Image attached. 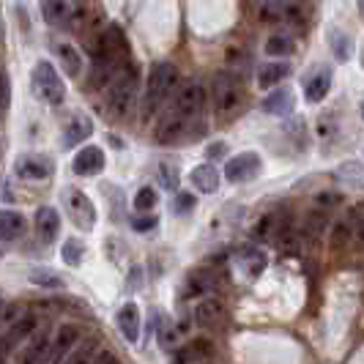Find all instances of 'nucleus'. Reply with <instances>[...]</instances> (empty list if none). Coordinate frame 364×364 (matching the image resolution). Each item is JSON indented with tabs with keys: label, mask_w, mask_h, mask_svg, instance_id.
Wrapping results in <instances>:
<instances>
[{
	"label": "nucleus",
	"mask_w": 364,
	"mask_h": 364,
	"mask_svg": "<svg viewBox=\"0 0 364 364\" xmlns=\"http://www.w3.org/2000/svg\"><path fill=\"white\" fill-rule=\"evenodd\" d=\"M203 107H205V91L203 85L192 82V85H183L181 91L173 96L170 107L162 115L159 127H156V140L162 146H173L183 137L192 134V127L200 121Z\"/></svg>",
	"instance_id": "1"
},
{
	"label": "nucleus",
	"mask_w": 364,
	"mask_h": 364,
	"mask_svg": "<svg viewBox=\"0 0 364 364\" xmlns=\"http://www.w3.org/2000/svg\"><path fill=\"white\" fill-rule=\"evenodd\" d=\"M176 80H178V72H176L173 63H156L148 72L146 91H143V102H140V115H143L146 124L164 107V102H167V96L173 91Z\"/></svg>",
	"instance_id": "2"
},
{
	"label": "nucleus",
	"mask_w": 364,
	"mask_h": 364,
	"mask_svg": "<svg viewBox=\"0 0 364 364\" xmlns=\"http://www.w3.org/2000/svg\"><path fill=\"white\" fill-rule=\"evenodd\" d=\"M137 82H140V77H137V69H134V66H132L129 72L121 69V72L109 80L107 112L112 118H127L129 112H132L134 102H137Z\"/></svg>",
	"instance_id": "3"
},
{
	"label": "nucleus",
	"mask_w": 364,
	"mask_h": 364,
	"mask_svg": "<svg viewBox=\"0 0 364 364\" xmlns=\"http://www.w3.org/2000/svg\"><path fill=\"white\" fill-rule=\"evenodd\" d=\"M31 85H33V93L41 102H47V105H60L63 96H66V85H63L60 74L55 72V66L50 60H38L36 66H33Z\"/></svg>",
	"instance_id": "4"
},
{
	"label": "nucleus",
	"mask_w": 364,
	"mask_h": 364,
	"mask_svg": "<svg viewBox=\"0 0 364 364\" xmlns=\"http://www.w3.org/2000/svg\"><path fill=\"white\" fill-rule=\"evenodd\" d=\"M263 22H282V25H304L307 22V6L299 0H269L260 6Z\"/></svg>",
	"instance_id": "5"
},
{
	"label": "nucleus",
	"mask_w": 364,
	"mask_h": 364,
	"mask_svg": "<svg viewBox=\"0 0 364 364\" xmlns=\"http://www.w3.org/2000/svg\"><path fill=\"white\" fill-rule=\"evenodd\" d=\"M241 107V88L233 77L219 74L214 80V112L219 118H228Z\"/></svg>",
	"instance_id": "6"
},
{
	"label": "nucleus",
	"mask_w": 364,
	"mask_h": 364,
	"mask_svg": "<svg viewBox=\"0 0 364 364\" xmlns=\"http://www.w3.org/2000/svg\"><path fill=\"white\" fill-rule=\"evenodd\" d=\"M66 211L72 214L74 225L82 228V230H91L96 225V205L82 189H74V186L66 189Z\"/></svg>",
	"instance_id": "7"
},
{
	"label": "nucleus",
	"mask_w": 364,
	"mask_h": 364,
	"mask_svg": "<svg viewBox=\"0 0 364 364\" xmlns=\"http://www.w3.org/2000/svg\"><path fill=\"white\" fill-rule=\"evenodd\" d=\"M260 167H263L260 156L252 154V151H244V154H236L233 159H228V164H225V178L230 183H247L252 181V178H257Z\"/></svg>",
	"instance_id": "8"
},
{
	"label": "nucleus",
	"mask_w": 364,
	"mask_h": 364,
	"mask_svg": "<svg viewBox=\"0 0 364 364\" xmlns=\"http://www.w3.org/2000/svg\"><path fill=\"white\" fill-rule=\"evenodd\" d=\"M228 321V307L225 301L214 296V293H205L200 301L195 304V323L203 328H219Z\"/></svg>",
	"instance_id": "9"
},
{
	"label": "nucleus",
	"mask_w": 364,
	"mask_h": 364,
	"mask_svg": "<svg viewBox=\"0 0 364 364\" xmlns=\"http://www.w3.org/2000/svg\"><path fill=\"white\" fill-rule=\"evenodd\" d=\"M77 343H80V328L72 326V323L60 326V328H58V334L50 340V346H47L44 364H60V359H63V356H66V353H69Z\"/></svg>",
	"instance_id": "10"
},
{
	"label": "nucleus",
	"mask_w": 364,
	"mask_h": 364,
	"mask_svg": "<svg viewBox=\"0 0 364 364\" xmlns=\"http://www.w3.org/2000/svg\"><path fill=\"white\" fill-rule=\"evenodd\" d=\"M105 151L99 146H85L82 151H77V156H74V173L77 176H99L102 170H105Z\"/></svg>",
	"instance_id": "11"
},
{
	"label": "nucleus",
	"mask_w": 364,
	"mask_h": 364,
	"mask_svg": "<svg viewBox=\"0 0 364 364\" xmlns=\"http://www.w3.org/2000/svg\"><path fill=\"white\" fill-rule=\"evenodd\" d=\"M328 91H331V69L328 66H318L307 77V82H304V99L312 102V105H318V102L326 99Z\"/></svg>",
	"instance_id": "12"
},
{
	"label": "nucleus",
	"mask_w": 364,
	"mask_h": 364,
	"mask_svg": "<svg viewBox=\"0 0 364 364\" xmlns=\"http://www.w3.org/2000/svg\"><path fill=\"white\" fill-rule=\"evenodd\" d=\"M115 323H118V331L127 337V343H137L140 340V307L134 301H127L118 310Z\"/></svg>",
	"instance_id": "13"
},
{
	"label": "nucleus",
	"mask_w": 364,
	"mask_h": 364,
	"mask_svg": "<svg viewBox=\"0 0 364 364\" xmlns=\"http://www.w3.org/2000/svg\"><path fill=\"white\" fill-rule=\"evenodd\" d=\"M238 269L244 272V277H250V279H255L260 274L266 272V266H269V257L263 250H257L255 244H250V247H244L241 252H238Z\"/></svg>",
	"instance_id": "14"
},
{
	"label": "nucleus",
	"mask_w": 364,
	"mask_h": 364,
	"mask_svg": "<svg viewBox=\"0 0 364 364\" xmlns=\"http://www.w3.org/2000/svg\"><path fill=\"white\" fill-rule=\"evenodd\" d=\"M53 173V162L47 156H22L17 162V176L25 181H44Z\"/></svg>",
	"instance_id": "15"
},
{
	"label": "nucleus",
	"mask_w": 364,
	"mask_h": 364,
	"mask_svg": "<svg viewBox=\"0 0 364 364\" xmlns=\"http://www.w3.org/2000/svg\"><path fill=\"white\" fill-rule=\"evenodd\" d=\"M38 326V318L33 312H25L19 321H11V328L6 331V337H3V348H14V346H22Z\"/></svg>",
	"instance_id": "16"
},
{
	"label": "nucleus",
	"mask_w": 364,
	"mask_h": 364,
	"mask_svg": "<svg viewBox=\"0 0 364 364\" xmlns=\"http://www.w3.org/2000/svg\"><path fill=\"white\" fill-rule=\"evenodd\" d=\"M189 181H192V186H195L198 192H203V195H214V192H219V181H222V178H219V170L214 164L203 162L192 170Z\"/></svg>",
	"instance_id": "17"
},
{
	"label": "nucleus",
	"mask_w": 364,
	"mask_h": 364,
	"mask_svg": "<svg viewBox=\"0 0 364 364\" xmlns=\"http://www.w3.org/2000/svg\"><path fill=\"white\" fill-rule=\"evenodd\" d=\"M47 346H50L47 331H38V334L33 331L28 337V343L22 346V350H19V364H41L44 356H47Z\"/></svg>",
	"instance_id": "18"
},
{
	"label": "nucleus",
	"mask_w": 364,
	"mask_h": 364,
	"mask_svg": "<svg viewBox=\"0 0 364 364\" xmlns=\"http://www.w3.org/2000/svg\"><path fill=\"white\" fill-rule=\"evenodd\" d=\"M33 225H36V233L41 241H53L60 230V214L55 211L53 205H41L33 217Z\"/></svg>",
	"instance_id": "19"
},
{
	"label": "nucleus",
	"mask_w": 364,
	"mask_h": 364,
	"mask_svg": "<svg viewBox=\"0 0 364 364\" xmlns=\"http://www.w3.org/2000/svg\"><path fill=\"white\" fill-rule=\"evenodd\" d=\"M41 14L53 28H63L72 19V3L69 0H44L41 3Z\"/></svg>",
	"instance_id": "20"
},
{
	"label": "nucleus",
	"mask_w": 364,
	"mask_h": 364,
	"mask_svg": "<svg viewBox=\"0 0 364 364\" xmlns=\"http://www.w3.org/2000/svg\"><path fill=\"white\" fill-rule=\"evenodd\" d=\"M93 134V121L88 115H74L72 121L66 124V132H63V140H66V146H80L82 140H88Z\"/></svg>",
	"instance_id": "21"
},
{
	"label": "nucleus",
	"mask_w": 364,
	"mask_h": 364,
	"mask_svg": "<svg viewBox=\"0 0 364 364\" xmlns=\"http://www.w3.org/2000/svg\"><path fill=\"white\" fill-rule=\"evenodd\" d=\"M25 233V217L19 211L3 208L0 211V241H17Z\"/></svg>",
	"instance_id": "22"
},
{
	"label": "nucleus",
	"mask_w": 364,
	"mask_h": 364,
	"mask_svg": "<svg viewBox=\"0 0 364 364\" xmlns=\"http://www.w3.org/2000/svg\"><path fill=\"white\" fill-rule=\"evenodd\" d=\"M55 55L60 58V66H63V72L69 74V77H80L82 74V55H80V50L74 44H69V41L55 44Z\"/></svg>",
	"instance_id": "23"
},
{
	"label": "nucleus",
	"mask_w": 364,
	"mask_h": 364,
	"mask_svg": "<svg viewBox=\"0 0 364 364\" xmlns=\"http://www.w3.org/2000/svg\"><path fill=\"white\" fill-rule=\"evenodd\" d=\"M214 353V346L208 340H192L178 350L176 356V364H195V362H205L208 356Z\"/></svg>",
	"instance_id": "24"
},
{
	"label": "nucleus",
	"mask_w": 364,
	"mask_h": 364,
	"mask_svg": "<svg viewBox=\"0 0 364 364\" xmlns=\"http://www.w3.org/2000/svg\"><path fill=\"white\" fill-rule=\"evenodd\" d=\"M293 93L288 91V88H277V91H272L266 99H263V109L269 112V115H277V118H282V115H288L293 109Z\"/></svg>",
	"instance_id": "25"
},
{
	"label": "nucleus",
	"mask_w": 364,
	"mask_h": 364,
	"mask_svg": "<svg viewBox=\"0 0 364 364\" xmlns=\"http://www.w3.org/2000/svg\"><path fill=\"white\" fill-rule=\"evenodd\" d=\"M288 74H291V66H288L285 60L266 63V66H260V72H257V85H260V88H277Z\"/></svg>",
	"instance_id": "26"
},
{
	"label": "nucleus",
	"mask_w": 364,
	"mask_h": 364,
	"mask_svg": "<svg viewBox=\"0 0 364 364\" xmlns=\"http://www.w3.org/2000/svg\"><path fill=\"white\" fill-rule=\"evenodd\" d=\"M219 277L214 272H208V269H200V272H195L189 279H186V293H192V296H205V293H211L217 288Z\"/></svg>",
	"instance_id": "27"
},
{
	"label": "nucleus",
	"mask_w": 364,
	"mask_h": 364,
	"mask_svg": "<svg viewBox=\"0 0 364 364\" xmlns=\"http://www.w3.org/2000/svg\"><path fill=\"white\" fill-rule=\"evenodd\" d=\"M93 353H96V340H82L80 346H74L63 359L60 364H91Z\"/></svg>",
	"instance_id": "28"
},
{
	"label": "nucleus",
	"mask_w": 364,
	"mask_h": 364,
	"mask_svg": "<svg viewBox=\"0 0 364 364\" xmlns=\"http://www.w3.org/2000/svg\"><path fill=\"white\" fill-rule=\"evenodd\" d=\"M293 50H296V44H293V36H288V33H274L266 41V55H272V58H288Z\"/></svg>",
	"instance_id": "29"
},
{
	"label": "nucleus",
	"mask_w": 364,
	"mask_h": 364,
	"mask_svg": "<svg viewBox=\"0 0 364 364\" xmlns=\"http://www.w3.org/2000/svg\"><path fill=\"white\" fill-rule=\"evenodd\" d=\"M156 203H159V192H156L154 186H140V189H137V195H134V208H137L140 214L154 211Z\"/></svg>",
	"instance_id": "30"
},
{
	"label": "nucleus",
	"mask_w": 364,
	"mask_h": 364,
	"mask_svg": "<svg viewBox=\"0 0 364 364\" xmlns=\"http://www.w3.org/2000/svg\"><path fill=\"white\" fill-rule=\"evenodd\" d=\"M60 255H63V263H66V266H72V269H77V266L82 263V255H85V247H82V241H77V238H69V241L63 244Z\"/></svg>",
	"instance_id": "31"
},
{
	"label": "nucleus",
	"mask_w": 364,
	"mask_h": 364,
	"mask_svg": "<svg viewBox=\"0 0 364 364\" xmlns=\"http://www.w3.org/2000/svg\"><path fill=\"white\" fill-rule=\"evenodd\" d=\"M326 222H328L326 208H323V211H312L310 217H307V233H310V236H321V233L326 230Z\"/></svg>",
	"instance_id": "32"
},
{
	"label": "nucleus",
	"mask_w": 364,
	"mask_h": 364,
	"mask_svg": "<svg viewBox=\"0 0 364 364\" xmlns=\"http://www.w3.org/2000/svg\"><path fill=\"white\" fill-rule=\"evenodd\" d=\"M159 225V219L154 217V214H140L137 219H132V228L137 230V233H148V230H154Z\"/></svg>",
	"instance_id": "33"
},
{
	"label": "nucleus",
	"mask_w": 364,
	"mask_h": 364,
	"mask_svg": "<svg viewBox=\"0 0 364 364\" xmlns=\"http://www.w3.org/2000/svg\"><path fill=\"white\" fill-rule=\"evenodd\" d=\"M31 282H33V285H47V288H63V282L50 272H33Z\"/></svg>",
	"instance_id": "34"
},
{
	"label": "nucleus",
	"mask_w": 364,
	"mask_h": 364,
	"mask_svg": "<svg viewBox=\"0 0 364 364\" xmlns=\"http://www.w3.org/2000/svg\"><path fill=\"white\" fill-rule=\"evenodd\" d=\"M159 176H162V183L170 189V192L178 189V173H176L170 164H159Z\"/></svg>",
	"instance_id": "35"
},
{
	"label": "nucleus",
	"mask_w": 364,
	"mask_h": 364,
	"mask_svg": "<svg viewBox=\"0 0 364 364\" xmlns=\"http://www.w3.org/2000/svg\"><path fill=\"white\" fill-rule=\"evenodd\" d=\"M334 53H337V58L340 60H348V55H350V41H343V36L340 33H334Z\"/></svg>",
	"instance_id": "36"
},
{
	"label": "nucleus",
	"mask_w": 364,
	"mask_h": 364,
	"mask_svg": "<svg viewBox=\"0 0 364 364\" xmlns=\"http://www.w3.org/2000/svg\"><path fill=\"white\" fill-rule=\"evenodd\" d=\"M192 208H195V198H192V195H178V198H176V211H178L181 217L189 214Z\"/></svg>",
	"instance_id": "37"
},
{
	"label": "nucleus",
	"mask_w": 364,
	"mask_h": 364,
	"mask_svg": "<svg viewBox=\"0 0 364 364\" xmlns=\"http://www.w3.org/2000/svg\"><path fill=\"white\" fill-rule=\"evenodd\" d=\"M348 238H350V228H348V225H337V228H334V247L348 244Z\"/></svg>",
	"instance_id": "38"
},
{
	"label": "nucleus",
	"mask_w": 364,
	"mask_h": 364,
	"mask_svg": "<svg viewBox=\"0 0 364 364\" xmlns=\"http://www.w3.org/2000/svg\"><path fill=\"white\" fill-rule=\"evenodd\" d=\"M9 80H6V74L0 72V109H6L9 107Z\"/></svg>",
	"instance_id": "39"
},
{
	"label": "nucleus",
	"mask_w": 364,
	"mask_h": 364,
	"mask_svg": "<svg viewBox=\"0 0 364 364\" xmlns=\"http://www.w3.org/2000/svg\"><path fill=\"white\" fill-rule=\"evenodd\" d=\"M205 154H208V159H219L222 154H225V143L217 140V143H211V146L205 148Z\"/></svg>",
	"instance_id": "40"
},
{
	"label": "nucleus",
	"mask_w": 364,
	"mask_h": 364,
	"mask_svg": "<svg viewBox=\"0 0 364 364\" xmlns=\"http://www.w3.org/2000/svg\"><path fill=\"white\" fill-rule=\"evenodd\" d=\"M91 364H118V356L109 353V350H105V353H99L96 359H91Z\"/></svg>",
	"instance_id": "41"
},
{
	"label": "nucleus",
	"mask_w": 364,
	"mask_h": 364,
	"mask_svg": "<svg viewBox=\"0 0 364 364\" xmlns=\"http://www.w3.org/2000/svg\"><path fill=\"white\" fill-rule=\"evenodd\" d=\"M340 200H343L340 195H318V203H321L323 208H326V205H334V203H340Z\"/></svg>",
	"instance_id": "42"
},
{
	"label": "nucleus",
	"mask_w": 364,
	"mask_h": 364,
	"mask_svg": "<svg viewBox=\"0 0 364 364\" xmlns=\"http://www.w3.org/2000/svg\"><path fill=\"white\" fill-rule=\"evenodd\" d=\"M0 310H3V299H0Z\"/></svg>",
	"instance_id": "43"
}]
</instances>
